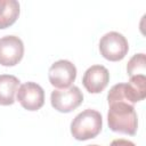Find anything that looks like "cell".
Segmentation results:
<instances>
[{
	"label": "cell",
	"mask_w": 146,
	"mask_h": 146,
	"mask_svg": "<svg viewBox=\"0 0 146 146\" xmlns=\"http://www.w3.org/2000/svg\"><path fill=\"white\" fill-rule=\"evenodd\" d=\"M48 78L51 86L57 89H66L75 81L76 67L75 65L67 60L60 59L55 62L48 71Z\"/></svg>",
	"instance_id": "5b68a950"
},
{
	"label": "cell",
	"mask_w": 146,
	"mask_h": 146,
	"mask_svg": "<svg viewBox=\"0 0 146 146\" xmlns=\"http://www.w3.org/2000/svg\"><path fill=\"white\" fill-rule=\"evenodd\" d=\"M19 16V3L16 0H0V30L11 26Z\"/></svg>",
	"instance_id": "8fae6325"
},
{
	"label": "cell",
	"mask_w": 146,
	"mask_h": 146,
	"mask_svg": "<svg viewBox=\"0 0 146 146\" xmlns=\"http://www.w3.org/2000/svg\"><path fill=\"white\" fill-rule=\"evenodd\" d=\"M127 72L129 76L133 75H145L146 73V57L145 54H136L133 55L127 65Z\"/></svg>",
	"instance_id": "7c38bea8"
},
{
	"label": "cell",
	"mask_w": 146,
	"mask_h": 146,
	"mask_svg": "<svg viewBox=\"0 0 146 146\" xmlns=\"http://www.w3.org/2000/svg\"><path fill=\"white\" fill-rule=\"evenodd\" d=\"M24 55V43L16 35L0 38V65L15 66Z\"/></svg>",
	"instance_id": "8992f818"
},
{
	"label": "cell",
	"mask_w": 146,
	"mask_h": 146,
	"mask_svg": "<svg viewBox=\"0 0 146 146\" xmlns=\"http://www.w3.org/2000/svg\"><path fill=\"white\" fill-rule=\"evenodd\" d=\"M103 128L102 114L87 108L79 113L71 123V133L76 140H88L98 136Z\"/></svg>",
	"instance_id": "7a4b0ae2"
},
{
	"label": "cell",
	"mask_w": 146,
	"mask_h": 146,
	"mask_svg": "<svg viewBox=\"0 0 146 146\" xmlns=\"http://www.w3.org/2000/svg\"><path fill=\"white\" fill-rule=\"evenodd\" d=\"M19 80L15 75L0 74V105L9 106L15 103V94L18 90Z\"/></svg>",
	"instance_id": "9c48e42d"
},
{
	"label": "cell",
	"mask_w": 146,
	"mask_h": 146,
	"mask_svg": "<svg viewBox=\"0 0 146 146\" xmlns=\"http://www.w3.org/2000/svg\"><path fill=\"white\" fill-rule=\"evenodd\" d=\"M17 100L27 111H38L44 104V91L35 82H25L17 90Z\"/></svg>",
	"instance_id": "52a82bcc"
},
{
	"label": "cell",
	"mask_w": 146,
	"mask_h": 146,
	"mask_svg": "<svg viewBox=\"0 0 146 146\" xmlns=\"http://www.w3.org/2000/svg\"><path fill=\"white\" fill-rule=\"evenodd\" d=\"M110 82V72L103 65H92L83 74L82 83L90 94L102 92Z\"/></svg>",
	"instance_id": "ba28073f"
},
{
	"label": "cell",
	"mask_w": 146,
	"mask_h": 146,
	"mask_svg": "<svg viewBox=\"0 0 146 146\" xmlns=\"http://www.w3.org/2000/svg\"><path fill=\"white\" fill-rule=\"evenodd\" d=\"M88 146H99V145H88Z\"/></svg>",
	"instance_id": "5bb4252c"
},
{
	"label": "cell",
	"mask_w": 146,
	"mask_h": 146,
	"mask_svg": "<svg viewBox=\"0 0 146 146\" xmlns=\"http://www.w3.org/2000/svg\"><path fill=\"white\" fill-rule=\"evenodd\" d=\"M110 146H136V145H135L132 141H130V140L120 138V139H114V140L110 144Z\"/></svg>",
	"instance_id": "4fadbf2b"
},
{
	"label": "cell",
	"mask_w": 146,
	"mask_h": 146,
	"mask_svg": "<svg viewBox=\"0 0 146 146\" xmlns=\"http://www.w3.org/2000/svg\"><path fill=\"white\" fill-rule=\"evenodd\" d=\"M127 99L129 104L133 105L146 97V76L145 75H133L130 76L128 83H125Z\"/></svg>",
	"instance_id": "30bf717a"
},
{
	"label": "cell",
	"mask_w": 146,
	"mask_h": 146,
	"mask_svg": "<svg viewBox=\"0 0 146 146\" xmlns=\"http://www.w3.org/2000/svg\"><path fill=\"white\" fill-rule=\"evenodd\" d=\"M83 102V94L76 86L66 89H56L50 95L51 106L60 113H70L78 108Z\"/></svg>",
	"instance_id": "277c9868"
},
{
	"label": "cell",
	"mask_w": 146,
	"mask_h": 146,
	"mask_svg": "<svg viewBox=\"0 0 146 146\" xmlns=\"http://www.w3.org/2000/svg\"><path fill=\"white\" fill-rule=\"evenodd\" d=\"M107 123L108 128L119 133L133 136L138 128V117L133 105L125 102H115L108 104Z\"/></svg>",
	"instance_id": "6da1fadb"
},
{
	"label": "cell",
	"mask_w": 146,
	"mask_h": 146,
	"mask_svg": "<svg viewBox=\"0 0 146 146\" xmlns=\"http://www.w3.org/2000/svg\"><path fill=\"white\" fill-rule=\"evenodd\" d=\"M129 50V43L125 36L119 32L111 31L104 34L99 40L100 55L110 62L122 60Z\"/></svg>",
	"instance_id": "3957f363"
}]
</instances>
